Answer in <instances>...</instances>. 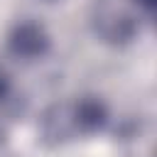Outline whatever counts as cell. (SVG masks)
<instances>
[{"mask_svg": "<svg viewBox=\"0 0 157 157\" xmlns=\"http://www.w3.org/2000/svg\"><path fill=\"white\" fill-rule=\"evenodd\" d=\"M110 110L98 96H76L71 101L54 103L44 110L39 135L44 145H66L81 137H93L108 130Z\"/></svg>", "mask_w": 157, "mask_h": 157, "instance_id": "1", "label": "cell"}, {"mask_svg": "<svg viewBox=\"0 0 157 157\" xmlns=\"http://www.w3.org/2000/svg\"><path fill=\"white\" fill-rule=\"evenodd\" d=\"M142 22L150 25L152 17H147L135 0H96L91 10L93 34L110 47L130 44L140 34Z\"/></svg>", "mask_w": 157, "mask_h": 157, "instance_id": "2", "label": "cell"}, {"mask_svg": "<svg viewBox=\"0 0 157 157\" xmlns=\"http://www.w3.org/2000/svg\"><path fill=\"white\" fill-rule=\"evenodd\" d=\"M5 47L7 54L17 61H39L52 52V37L39 22L22 20L10 29Z\"/></svg>", "mask_w": 157, "mask_h": 157, "instance_id": "3", "label": "cell"}, {"mask_svg": "<svg viewBox=\"0 0 157 157\" xmlns=\"http://www.w3.org/2000/svg\"><path fill=\"white\" fill-rule=\"evenodd\" d=\"M142 10H145V15L147 17H155V0H135Z\"/></svg>", "mask_w": 157, "mask_h": 157, "instance_id": "4", "label": "cell"}]
</instances>
